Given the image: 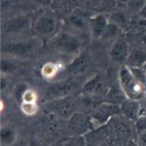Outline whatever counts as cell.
<instances>
[{
    "instance_id": "1",
    "label": "cell",
    "mask_w": 146,
    "mask_h": 146,
    "mask_svg": "<svg viewBox=\"0 0 146 146\" xmlns=\"http://www.w3.org/2000/svg\"><path fill=\"white\" fill-rule=\"evenodd\" d=\"M119 85L126 98L133 101H140L145 97L146 86L142 84L126 65L119 70Z\"/></svg>"
},
{
    "instance_id": "2",
    "label": "cell",
    "mask_w": 146,
    "mask_h": 146,
    "mask_svg": "<svg viewBox=\"0 0 146 146\" xmlns=\"http://www.w3.org/2000/svg\"><path fill=\"white\" fill-rule=\"evenodd\" d=\"M120 113V105L104 102L98 104L94 109H92L90 115L94 123V126L103 127L108 124Z\"/></svg>"
},
{
    "instance_id": "3",
    "label": "cell",
    "mask_w": 146,
    "mask_h": 146,
    "mask_svg": "<svg viewBox=\"0 0 146 146\" xmlns=\"http://www.w3.org/2000/svg\"><path fill=\"white\" fill-rule=\"evenodd\" d=\"M91 115L82 112L74 113L68 122V130L70 136H85L94 128Z\"/></svg>"
},
{
    "instance_id": "4",
    "label": "cell",
    "mask_w": 146,
    "mask_h": 146,
    "mask_svg": "<svg viewBox=\"0 0 146 146\" xmlns=\"http://www.w3.org/2000/svg\"><path fill=\"white\" fill-rule=\"evenodd\" d=\"M54 48L63 54H77L81 46L80 40L68 33H62L55 37L53 42Z\"/></svg>"
},
{
    "instance_id": "5",
    "label": "cell",
    "mask_w": 146,
    "mask_h": 146,
    "mask_svg": "<svg viewBox=\"0 0 146 146\" xmlns=\"http://www.w3.org/2000/svg\"><path fill=\"white\" fill-rule=\"evenodd\" d=\"M76 102L72 100L69 97L60 99H53L49 104H47V109L56 115L68 120L74 113H76Z\"/></svg>"
},
{
    "instance_id": "6",
    "label": "cell",
    "mask_w": 146,
    "mask_h": 146,
    "mask_svg": "<svg viewBox=\"0 0 146 146\" xmlns=\"http://www.w3.org/2000/svg\"><path fill=\"white\" fill-rule=\"evenodd\" d=\"M31 27L30 20L23 15L8 19L2 25V32L5 34H14L24 32Z\"/></svg>"
},
{
    "instance_id": "7",
    "label": "cell",
    "mask_w": 146,
    "mask_h": 146,
    "mask_svg": "<svg viewBox=\"0 0 146 146\" xmlns=\"http://www.w3.org/2000/svg\"><path fill=\"white\" fill-rule=\"evenodd\" d=\"M35 48V44L32 41H22L15 43H8L2 46V52L4 54L23 56L31 54Z\"/></svg>"
},
{
    "instance_id": "8",
    "label": "cell",
    "mask_w": 146,
    "mask_h": 146,
    "mask_svg": "<svg viewBox=\"0 0 146 146\" xmlns=\"http://www.w3.org/2000/svg\"><path fill=\"white\" fill-rule=\"evenodd\" d=\"M129 54L128 43L123 38L115 40L110 50V56L111 60L116 63H126Z\"/></svg>"
},
{
    "instance_id": "9",
    "label": "cell",
    "mask_w": 146,
    "mask_h": 146,
    "mask_svg": "<svg viewBox=\"0 0 146 146\" xmlns=\"http://www.w3.org/2000/svg\"><path fill=\"white\" fill-rule=\"evenodd\" d=\"M75 91L77 85L71 81H61L49 87V92L54 99L69 98Z\"/></svg>"
},
{
    "instance_id": "10",
    "label": "cell",
    "mask_w": 146,
    "mask_h": 146,
    "mask_svg": "<svg viewBox=\"0 0 146 146\" xmlns=\"http://www.w3.org/2000/svg\"><path fill=\"white\" fill-rule=\"evenodd\" d=\"M56 21L50 15H41L34 24V30L39 36L46 37L52 34L56 29Z\"/></svg>"
},
{
    "instance_id": "11",
    "label": "cell",
    "mask_w": 146,
    "mask_h": 146,
    "mask_svg": "<svg viewBox=\"0 0 146 146\" xmlns=\"http://www.w3.org/2000/svg\"><path fill=\"white\" fill-rule=\"evenodd\" d=\"M109 21L104 15L98 14L91 17L89 21V26L91 33L94 38H103Z\"/></svg>"
},
{
    "instance_id": "12",
    "label": "cell",
    "mask_w": 146,
    "mask_h": 146,
    "mask_svg": "<svg viewBox=\"0 0 146 146\" xmlns=\"http://www.w3.org/2000/svg\"><path fill=\"white\" fill-rule=\"evenodd\" d=\"M121 113L123 115L131 121H137L140 115L141 107L139 101H133L130 99H126L121 105Z\"/></svg>"
},
{
    "instance_id": "13",
    "label": "cell",
    "mask_w": 146,
    "mask_h": 146,
    "mask_svg": "<svg viewBox=\"0 0 146 146\" xmlns=\"http://www.w3.org/2000/svg\"><path fill=\"white\" fill-rule=\"evenodd\" d=\"M104 91V82L99 74L91 77L82 86V92L85 95L98 96Z\"/></svg>"
},
{
    "instance_id": "14",
    "label": "cell",
    "mask_w": 146,
    "mask_h": 146,
    "mask_svg": "<svg viewBox=\"0 0 146 146\" xmlns=\"http://www.w3.org/2000/svg\"><path fill=\"white\" fill-rule=\"evenodd\" d=\"M146 64V52L143 50H134L130 52L125 65L130 68H144Z\"/></svg>"
},
{
    "instance_id": "15",
    "label": "cell",
    "mask_w": 146,
    "mask_h": 146,
    "mask_svg": "<svg viewBox=\"0 0 146 146\" xmlns=\"http://www.w3.org/2000/svg\"><path fill=\"white\" fill-rule=\"evenodd\" d=\"M87 60L85 56H78L67 67V72L71 75H78L86 71Z\"/></svg>"
},
{
    "instance_id": "16",
    "label": "cell",
    "mask_w": 146,
    "mask_h": 146,
    "mask_svg": "<svg viewBox=\"0 0 146 146\" xmlns=\"http://www.w3.org/2000/svg\"><path fill=\"white\" fill-rule=\"evenodd\" d=\"M0 139L3 145H11L16 140V133L9 126H2L0 131Z\"/></svg>"
},
{
    "instance_id": "17",
    "label": "cell",
    "mask_w": 146,
    "mask_h": 146,
    "mask_svg": "<svg viewBox=\"0 0 146 146\" xmlns=\"http://www.w3.org/2000/svg\"><path fill=\"white\" fill-rule=\"evenodd\" d=\"M127 99L125 94L123 93L121 88L120 87L119 89L116 88H111L107 94V103L121 105L125 100Z\"/></svg>"
},
{
    "instance_id": "18",
    "label": "cell",
    "mask_w": 146,
    "mask_h": 146,
    "mask_svg": "<svg viewBox=\"0 0 146 146\" xmlns=\"http://www.w3.org/2000/svg\"><path fill=\"white\" fill-rule=\"evenodd\" d=\"M59 146H86L84 136H70L60 143Z\"/></svg>"
},
{
    "instance_id": "19",
    "label": "cell",
    "mask_w": 146,
    "mask_h": 146,
    "mask_svg": "<svg viewBox=\"0 0 146 146\" xmlns=\"http://www.w3.org/2000/svg\"><path fill=\"white\" fill-rule=\"evenodd\" d=\"M121 32L120 26L115 22H109L103 38H115Z\"/></svg>"
},
{
    "instance_id": "20",
    "label": "cell",
    "mask_w": 146,
    "mask_h": 146,
    "mask_svg": "<svg viewBox=\"0 0 146 146\" xmlns=\"http://www.w3.org/2000/svg\"><path fill=\"white\" fill-rule=\"evenodd\" d=\"M56 71H57V68L55 64L46 63L42 68V74L46 79H49V78H51L54 75H56Z\"/></svg>"
},
{
    "instance_id": "21",
    "label": "cell",
    "mask_w": 146,
    "mask_h": 146,
    "mask_svg": "<svg viewBox=\"0 0 146 146\" xmlns=\"http://www.w3.org/2000/svg\"><path fill=\"white\" fill-rule=\"evenodd\" d=\"M145 3H146L145 0H129L128 3H127V8L129 10H131L133 12L138 11L139 13Z\"/></svg>"
},
{
    "instance_id": "22",
    "label": "cell",
    "mask_w": 146,
    "mask_h": 146,
    "mask_svg": "<svg viewBox=\"0 0 146 146\" xmlns=\"http://www.w3.org/2000/svg\"><path fill=\"white\" fill-rule=\"evenodd\" d=\"M21 110L23 111L24 114L27 115H33L37 112L38 106L36 103H22Z\"/></svg>"
},
{
    "instance_id": "23",
    "label": "cell",
    "mask_w": 146,
    "mask_h": 146,
    "mask_svg": "<svg viewBox=\"0 0 146 146\" xmlns=\"http://www.w3.org/2000/svg\"><path fill=\"white\" fill-rule=\"evenodd\" d=\"M22 103H36V93L32 90H26L21 95Z\"/></svg>"
},
{
    "instance_id": "24",
    "label": "cell",
    "mask_w": 146,
    "mask_h": 146,
    "mask_svg": "<svg viewBox=\"0 0 146 146\" xmlns=\"http://www.w3.org/2000/svg\"><path fill=\"white\" fill-rule=\"evenodd\" d=\"M14 68H15V65L13 62H11L9 60H4L3 59L2 60V63H1V69H2V72L3 73H9V72H11L14 70Z\"/></svg>"
},
{
    "instance_id": "25",
    "label": "cell",
    "mask_w": 146,
    "mask_h": 146,
    "mask_svg": "<svg viewBox=\"0 0 146 146\" xmlns=\"http://www.w3.org/2000/svg\"><path fill=\"white\" fill-rule=\"evenodd\" d=\"M139 15L140 18H142L143 20H146V3L145 4V6L142 8V9L139 13Z\"/></svg>"
},
{
    "instance_id": "26",
    "label": "cell",
    "mask_w": 146,
    "mask_h": 146,
    "mask_svg": "<svg viewBox=\"0 0 146 146\" xmlns=\"http://www.w3.org/2000/svg\"><path fill=\"white\" fill-rule=\"evenodd\" d=\"M7 86H8L7 80H4V78L2 77V79H1V90H2V92L4 91V89L7 87Z\"/></svg>"
},
{
    "instance_id": "27",
    "label": "cell",
    "mask_w": 146,
    "mask_h": 146,
    "mask_svg": "<svg viewBox=\"0 0 146 146\" xmlns=\"http://www.w3.org/2000/svg\"><path fill=\"white\" fill-rule=\"evenodd\" d=\"M91 3H93V4H97V5H100L104 0H88Z\"/></svg>"
},
{
    "instance_id": "28",
    "label": "cell",
    "mask_w": 146,
    "mask_h": 146,
    "mask_svg": "<svg viewBox=\"0 0 146 146\" xmlns=\"http://www.w3.org/2000/svg\"><path fill=\"white\" fill-rule=\"evenodd\" d=\"M30 146H42L37 141H32L31 144H30Z\"/></svg>"
},
{
    "instance_id": "29",
    "label": "cell",
    "mask_w": 146,
    "mask_h": 146,
    "mask_svg": "<svg viewBox=\"0 0 146 146\" xmlns=\"http://www.w3.org/2000/svg\"><path fill=\"white\" fill-rule=\"evenodd\" d=\"M117 1H118V2H121V3H127L129 0H116V2H117Z\"/></svg>"
},
{
    "instance_id": "30",
    "label": "cell",
    "mask_w": 146,
    "mask_h": 146,
    "mask_svg": "<svg viewBox=\"0 0 146 146\" xmlns=\"http://www.w3.org/2000/svg\"><path fill=\"white\" fill-rule=\"evenodd\" d=\"M144 68H145V71H146V64H145V67H144Z\"/></svg>"
}]
</instances>
